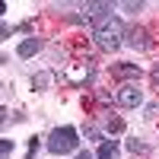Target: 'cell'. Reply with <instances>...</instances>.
Listing matches in <instances>:
<instances>
[{"label":"cell","mask_w":159,"mask_h":159,"mask_svg":"<svg viewBox=\"0 0 159 159\" xmlns=\"http://www.w3.org/2000/svg\"><path fill=\"white\" fill-rule=\"evenodd\" d=\"M89 25H92V42H96L102 51L111 54V51H118L124 45V38H121L124 35V25H121L118 16H111V13L102 16V19H96V22H89Z\"/></svg>","instance_id":"cell-1"},{"label":"cell","mask_w":159,"mask_h":159,"mask_svg":"<svg viewBox=\"0 0 159 159\" xmlns=\"http://www.w3.org/2000/svg\"><path fill=\"white\" fill-rule=\"evenodd\" d=\"M76 143H80V137H76V127H70V124L54 127V130L48 134V153H51V156L73 153V150H76Z\"/></svg>","instance_id":"cell-2"},{"label":"cell","mask_w":159,"mask_h":159,"mask_svg":"<svg viewBox=\"0 0 159 159\" xmlns=\"http://www.w3.org/2000/svg\"><path fill=\"white\" fill-rule=\"evenodd\" d=\"M118 105L121 108H140L143 105V92L137 89V83H127V86L118 89Z\"/></svg>","instance_id":"cell-3"},{"label":"cell","mask_w":159,"mask_h":159,"mask_svg":"<svg viewBox=\"0 0 159 159\" xmlns=\"http://www.w3.org/2000/svg\"><path fill=\"white\" fill-rule=\"evenodd\" d=\"M124 45H127V48H137V51H147V48H150L147 29H140V25H130V29H124Z\"/></svg>","instance_id":"cell-4"},{"label":"cell","mask_w":159,"mask_h":159,"mask_svg":"<svg viewBox=\"0 0 159 159\" xmlns=\"http://www.w3.org/2000/svg\"><path fill=\"white\" fill-rule=\"evenodd\" d=\"M108 13H111V3H105V0H96V3H86V7H83L86 22H96V19H102V16H108Z\"/></svg>","instance_id":"cell-5"},{"label":"cell","mask_w":159,"mask_h":159,"mask_svg":"<svg viewBox=\"0 0 159 159\" xmlns=\"http://www.w3.org/2000/svg\"><path fill=\"white\" fill-rule=\"evenodd\" d=\"M111 76H118V80H140V67L137 64H115Z\"/></svg>","instance_id":"cell-6"},{"label":"cell","mask_w":159,"mask_h":159,"mask_svg":"<svg viewBox=\"0 0 159 159\" xmlns=\"http://www.w3.org/2000/svg\"><path fill=\"white\" fill-rule=\"evenodd\" d=\"M38 51H42V38H25V42H19L16 54H19V57H35Z\"/></svg>","instance_id":"cell-7"},{"label":"cell","mask_w":159,"mask_h":159,"mask_svg":"<svg viewBox=\"0 0 159 159\" xmlns=\"http://www.w3.org/2000/svg\"><path fill=\"white\" fill-rule=\"evenodd\" d=\"M118 153H121V147H118L115 140H102V143H99L96 159H118Z\"/></svg>","instance_id":"cell-8"},{"label":"cell","mask_w":159,"mask_h":159,"mask_svg":"<svg viewBox=\"0 0 159 159\" xmlns=\"http://www.w3.org/2000/svg\"><path fill=\"white\" fill-rule=\"evenodd\" d=\"M51 80H54V73H51V70L35 73V76H32V89H48V86H51Z\"/></svg>","instance_id":"cell-9"},{"label":"cell","mask_w":159,"mask_h":159,"mask_svg":"<svg viewBox=\"0 0 159 159\" xmlns=\"http://www.w3.org/2000/svg\"><path fill=\"white\" fill-rule=\"evenodd\" d=\"M105 127H108L111 134H121V130H124V121H121L118 115H108V121H105Z\"/></svg>","instance_id":"cell-10"},{"label":"cell","mask_w":159,"mask_h":159,"mask_svg":"<svg viewBox=\"0 0 159 159\" xmlns=\"http://www.w3.org/2000/svg\"><path fill=\"white\" fill-rule=\"evenodd\" d=\"M127 150H130V153H147L150 147H147V143H143V140H137V137H130V140H127Z\"/></svg>","instance_id":"cell-11"},{"label":"cell","mask_w":159,"mask_h":159,"mask_svg":"<svg viewBox=\"0 0 159 159\" xmlns=\"http://www.w3.org/2000/svg\"><path fill=\"white\" fill-rule=\"evenodd\" d=\"M83 134H86V140H99V143L105 140V137H102V130H96V127H83Z\"/></svg>","instance_id":"cell-12"},{"label":"cell","mask_w":159,"mask_h":159,"mask_svg":"<svg viewBox=\"0 0 159 159\" xmlns=\"http://www.w3.org/2000/svg\"><path fill=\"white\" fill-rule=\"evenodd\" d=\"M0 153H3V159L13 153V140H10V137H3V140H0Z\"/></svg>","instance_id":"cell-13"},{"label":"cell","mask_w":159,"mask_h":159,"mask_svg":"<svg viewBox=\"0 0 159 159\" xmlns=\"http://www.w3.org/2000/svg\"><path fill=\"white\" fill-rule=\"evenodd\" d=\"M140 7H143V3H130V0H127V3H121V10H124V13H137Z\"/></svg>","instance_id":"cell-14"},{"label":"cell","mask_w":159,"mask_h":159,"mask_svg":"<svg viewBox=\"0 0 159 159\" xmlns=\"http://www.w3.org/2000/svg\"><path fill=\"white\" fill-rule=\"evenodd\" d=\"M35 150H38V140L32 137V140H29V159H35Z\"/></svg>","instance_id":"cell-15"},{"label":"cell","mask_w":159,"mask_h":159,"mask_svg":"<svg viewBox=\"0 0 159 159\" xmlns=\"http://www.w3.org/2000/svg\"><path fill=\"white\" fill-rule=\"evenodd\" d=\"M153 83H156V86H159V67H156V70H153Z\"/></svg>","instance_id":"cell-16"},{"label":"cell","mask_w":159,"mask_h":159,"mask_svg":"<svg viewBox=\"0 0 159 159\" xmlns=\"http://www.w3.org/2000/svg\"><path fill=\"white\" fill-rule=\"evenodd\" d=\"M76 159H92V156L89 153H76Z\"/></svg>","instance_id":"cell-17"}]
</instances>
